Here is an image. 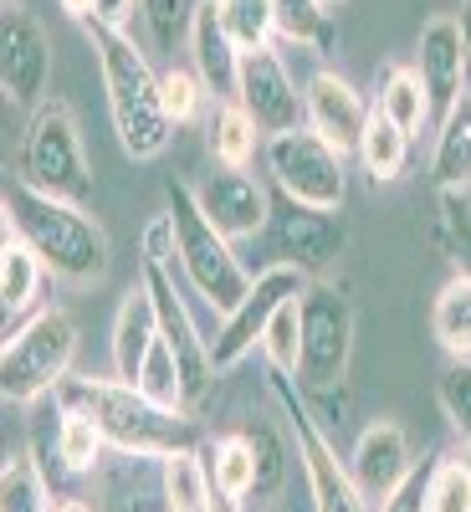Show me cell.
<instances>
[{"mask_svg": "<svg viewBox=\"0 0 471 512\" xmlns=\"http://www.w3.org/2000/svg\"><path fill=\"white\" fill-rule=\"evenodd\" d=\"M57 410H82L98 420V431L108 436L113 451L164 461L180 451H200V425L195 410H169L154 405L139 384L128 379H93V374H67L62 390L52 395Z\"/></svg>", "mask_w": 471, "mask_h": 512, "instance_id": "obj_1", "label": "cell"}, {"mask_svg": "<svg viewBox=\"0 0 471 512\" xmlns=\"http://www.w3.org/2000/svg\"><path fill=\"white\" fill-rule=\"evenodd\" d=\"M6 210V231H16L47 267L57 282L72 287H93L108 272V231L82 210L77 200H57V195H41L26 180H16L0 200Z\"/></svg>", "mask_w": 471, "mask_h": 512, "instance_id": "obj_2", "label": "cell"}, {"mask_svg": "<svg viewBox=\"0 0 471 512\" xmlns=\"http://www.w3.org/2000/svg\"><path fill=\"white\" fill-rule=\"evenodd\" d=\"M82 36L93 41L108 113H113V134H118L123 154L128 159H159L169 149V139H175V123H169L164 93H159V72L149 67V57L134 47L128 31L82 21Z\"/></svg>", "mask_w": 471, "mask_h": 512, "instance_id": "obj_3", "label": "cell"}, {"mask_svg": "<svg viewBox=\"0 0 471 512\" xmlns=\"http://www.w3.org/2000/svg\"><path fill=\"white\" fill-rule=\"evenodd\" d=\"M175 262H180V251H175V221H169V210H164V216H154L149 231H144L139 282H144L149 297H154L159 333H164V344L175 349L180 374H185V405L195 410V405L210 395L216 364H210V338H200V328H195V318H190V308H185V297H180V287H175Z\"/></svg>", "mask_w": 471, "mask_h": 512, "instance_id": "obj_4", "label": "cell"}, {"mask_svg": "<svg viewBox=\"0 0 471 512\" xmlns=\"http://www.w3.org/2000/svg\"><path fill=\"white\" fill-rule=\"evenodd\" d=\"M169 221H175V251H180V272L195 287V297L210 313H231L241 297L251 292V272L241 267V256L231 251V236L210 226V216L195 200V185L169 180Z\"/></svg>", "mask_w": 471, "mask_h": 512, "instance_id": "obj_5", "label": "cell"}, {"mask_svg": "<svg viewBox=\"0 0 471 512\" xmlns=\"http://www.w3.org/2000/svg\"><path fill=\"white\" fill-rule=\"evenodd\" d=\"M77 359V323L67 308H36L16 333H6L0 354V395L11 405H36L41 395H57Z\"/></svg>", "mask_w": 471, "mask_h": 512, "instance_id": "obj_6", "label": "cell"}, {"mask_svg": "<svg viewBox=\"0 0 471 512\" xmlns=\"http://www.w3.org/2000/svg\"><path fill=\"white\" fill-rule=\"evenodd\" d=\"M21 180L41 195H57V200H88L93 190V169L88 154H82V134H77V113L52 98L41 103L26 123V139H21Z\"/></svg>", "mask_w": 471, "mask_h": 512, "instance_id": "obj_7", "label": "cell"}, {"mask_svg": "<svg viewBox=\"0 0 471 512\" xmlns=\"http://www.w3.org/2000/svg\"><path fill=\"white\" fill-rule=\"evenodd\" d=\"M267 384H272V400L282 405V420H287V431H292V441H297V466H303V477H308L313 512H374L369 497L359 492L354 472H349V461H338V451H333L328 436L318 431L308 400L297 395V379L272 369Z\"/></svg>", "mask_w": 471, "mask_h": 512, "instance_id": "obj_8", "label": "cell"}, {"mask_svg": "<svg viewBox=\"0 0 471 512\" xmlns=\"http://www.w3.org/2000/svg\"><path fill=\"white\" fill-rule=\"evenodd\" d=\"M272 185L292 200V205H313V210H344L349 200V169L344 154L333 144H323L313 128H292V134L267 139L262 149Z\"/></svg>", "mask_w": 471, "mask_h": 512, "instance_id": "obj_9", "label": "cell"}, {"mask_svg": "<svg viewBox=\"0 0 471 512\" xmlns=\"http://www.w3.org/2000/svg\"><path fill=\"white\" fill-rule=\"evenodd\" d=\"M354 359V308L349 297L328 287V282H308L303 292V364H297V384L313 395L344 384Z\"/></svg>", "mask_w": 471, "mask_h": 512, "instance_id": "obj_10", "label": "cell"}, {"mask_svg": "<svg viewBox=\"0 0 471 512\" xmlns=\"http://www.w3.org/2000/svg\"><path fill=\"white\" fill-rule=\"evenodd\" d=\"M308 282L313 277H303V272L287 267V262H272V267L256 272L251 292L241 297L231 313H221V328H216V338H210V364H216V374L236 369L251 349H262L267 323L277 318V308L287 303V297H303Z\"/></svg>", "mask_w": 471, "mask_h": 512, "instance_id": "obj_11", "label": "cell"}, {"mask_svg": "<svg viewBox=\"0 0 471 512\" xmlns=\"http://www.w3.org/2000/svg\"><path fill=\"white\" fill-rule=\"evenodd\" d=\"M52 82V36L21 0H6L0 11V93L11 108H41V93Z\"/></svg>", "mask_w": 471, "mask_h": 512, "instance_id": "obj_12", "label": "cell"}, {"mask_svg": "<svg viewBox=\"0 0 471 512\" xmlns=\"http://www.w3.org/2000/svg\"><path fill=\"white\" fill-rule=\"evenodd\" d=\"M236 103L251 113V123L262 128V139L292 134V128H308V98L292 82L287 62L272 47H256L241 57V88Z\"/></svg>", "mask_w": 471, "mask_h": 512, "instance_id": "obj_13", "label": "cell"}, {"mask_svg": "<svg viewBox=\"0 0 471 512\" xmlns=\"http://www.w3.org/2000/svg\"><path fill=\"white\" fill-rule=\"evenodd\" d=\"M272 246H277V262L323 282V272L344 256L349 231H344V221H338V210H313V205L287 200L282 216L272 210Z\"/></svg>", "mask_w": 471, "mask_h": 512, "instance_id": "obj_14", "label": "cell"}, {"mask_svg": "<svg viewBox=\"0 0 471 512\" xmlns=\"http://www.w3.org/2000/svg\"><path fill=\"white\" fill-rule=\"evenodd\" d=\"M195 200L210 216V226H216L221 236H231V241H246V236L272 226V195H267V185L256 180L251 169H221L216 164L195 185Z\"/></svg>", "mask_w": 471, "mask_h": 512, "instance_id": "obj_15", "label": "cell"}, {"mask_svg": "<svg viewBox=\"0 0 471 512\" xmlns=\"http://www.w3.org/2000/svg\"><path fill=\"white\" fill-rule=\"evenodd\" d=\"M303 98H308V128L333 144L338 154H359V139H364V128H369V103L364 93L354 88L349 77H338L333 67H318L308 82H303Z\"/></svg>", "mask_w": 471, "mask_h": 512, "instance_id": "obj_16", "label": "cell"}, {"mask_svg": "<svg viewBox=\"0 0 471 512\" xmlns=\"http://www.w3.org/2000/svg\"><path fill=\"white\" fill-rule=\"evenodd\" d=\"M415 67L431 103L446 113L451 103L466 98V82H471V52H466V36H461V16H431L420 26V47H415Z\"/></svg>", "mask_w": 471, "mask_h": 512, "instance_id": "obj_17", "label": "cell"}, {"mask_svg": "<svg viewBox=\"0 0 471 512\" xmlns=\"http://www.w3.org/2000/svg\"><path fill=\"white\" fill-rule=\"evenodd\" d=\"M349 472L359 482V492L369 502H379L384 492H395L410 477V436L400 420H369L354 451H349Z\"/></svg>", "mask_w": 471, "mask_h": 512, "instance_id": "obj_18", "label": "cell"}, {"mask_svg": "<svg viewBox=\"0 0 471 512\" xmlns=\"http://www.w3.org/2000/svg\"><path fill=\"white\" fill-rule=\"evenodd\" d=\"M190 62H195V77L205 82V93L216 103H236V88H241V47L231 41V31L221 26V11L216 0H200V11L190 21Z\"/></svg>", "mask_w": 471, "mask_h": 512, "instance_id": "obj_19", "label": "cell"}, {"mask_svg": "<svg viewBox=\"0 0 471 512\" xmlns=\"http://www.w3.org/2000/svg\"><path fill=\"white\" fill-rule=\"evenodd\" d=\"M159 313H154V297L144 282L128 287V297L118 303V318H113V379H128L139 384L144 364H149V349L159 344Z\"/></svg>", "mask_w": 471, "mask_h": 512, "instance_id": "obj_20", "label": "cell"}, {"mask_svg": "<svg viewBox=\"0 0 471 512\" xmlns=\"http://www.w3.org/2000/svg\"><path fill=\"white\" fill-rule=\"evenodd\" d=\"M431 180L441 190H466L471 185V93L441 113L436 144H431Z\"/></svg>", "mask_w": 471, "mask_h": 512, "instance_id": "obj_21", "label": "cell"}, {"mask_svg": "<svg viewBox=\"0 0 471 512\" xmlns=\"http://www.w3.org/2000/svg\"><path fill=\"white\" fill-rule=\"evenodd\" d=\"M390 123H400L405 134L415 139L425 123H431V113H436V103H431V93H425V82H420V67H410V62H395V67H384V82H379V103H374Z\"/></svg>", "mask_w": 471, "mask_h": 512, "instance_id": "obj_22", "label": "cell"}, {"mask_svg": "<svg viewBox=\"0 0 471 512\" xmlns=\"http://www.w3.org/2000/svg\"><path fill=\"white\" fill-rule=\"evenodd\" d=\"M41 277H47L41 256L16 231H6V241H0V308H6V318H21L26 308H36Z\"/></svg>", "mask_w": 471, "mask_h": 512, "instance_id": "obj_23", "label": "cell"}, {"mask_svg": "<svg viewBox=\"0 0 471 512\" xmlns=\"http://www.w3.org/2000/svg\"><path fill=\"white\" fill-rule=\"evenodd\" d=\"M205 134H210V159H216L221 169H251L256 149H267L262 128L251 123V113L241 103H216Z\"/></svg>", "mask_w": 471, "mask_h": 512, "instance_id": "obj_24", "label": "cell"}, {"mask_svg": "<svg viewBox=\"0 0 471 512\" xmlns=\"http://www.w3.org/2000/svg\"><path fill=\"white\" fill-rule=\"evenodd\" d=\"M277 36L303 52L328 57L338 47V21L328 0H277Z\"/></svg>", "mask_w": 471, "mask_h": 512, "instance_id": "obj_25", "label": "cell"}, {"mask_svg": "<svg viewBox=\"0 0 471 512\" xmlns=\"http://www.w3.org/2000/svg\"><path fill=\"white\" fill-rule=\"evenodd\" d=\"M200 456H205V466H210V482H216V492L241 497V502L256 497V451H251L246 431L200 441Z\"/></svg>", "mask_w": 471, "mask_h": 512, "instance_id": "obj_26", "label": "cell"}, {"mask_svg": "<svg viewBox=\"0 0 471 512\" xmlns=\"http://www.w3.org/2000/svg\"><path fill=\"white\" fill-rule=\"evenodd\" d=\"M359 164H364V175L374 185H390L405 175V164H410V134L400 123H390L379 108L369 113V128H364V139H359Z\"/></svg>", "mask_w": 471, "mask_h": 512, "instance_id": "obj_27", "label": "cell"}, {"mask_svg": "<svg viewBox=\"0 0 471 512\" xmlns=\"http://www.w3.org/2000/svg\"><path fill=\"white\" fill-rule=\"evenodd\" d=\"M431 333H436V344H441L451 359H471V277L451 272V282L436 292Z\"/></svg>", "mask_w": 471, "mask_h": 512, "instance_id": "obj_28", "label": "cell"}, {"mask_svg": "<svg viewBox=\"0 0 471 512\" xmlns=\"http://www.w3.org/2000/svg\"><path fill=\"white\" fill-rule=\"evenodd\" d=\"M52 446H57L62 472L88 477L93 466L103 461L108 436L98 431V420H93V415H82V410H57V436H52Z\"/></svg>", "mask_w": 471, "mask_h": 512, "instance_id": "obj_29", "label": "cell"}, {"mask_svg": "<svg viewBox=\"0 0 471 512\" xmlns=\"http://www.w3.org/2000/svg\"><path fill=\"white\" fill-rule=\"evenodd\" d=\"M210 466L200 451H180V456H164V507L169 512H210Z\"/></svg>", "mask_w": 471, "mask_h": 512, "instance_id": "obj_30", "label": "cell"}, {"mask_svg": "<svg viewBox=\"0 0 471 512\" xmlns=\"http://www.w3.org/2000/svg\"><path fill=\"white\" fill-rule=\"evenodd\" d=\"M216 11H221V26L231 31V41L241 52L272 47V36H277V0H216Z\"/></svg>", "mask_w": 471, "mask_h": 512, "instance_id": "obj_31", "label": "cell"}, {"mask_svg": "<svg viewBox=\"0 0 471 512\" xmlns=\"http://www.w3.org/2000/svg\"><path fill=\"white\" fill-rule=\"evenodd\" d=\"M262 354H267V369L297 379V364H303V297H287L277 308V318L267 323V338H262Z\"/></svg>", "mask_w": 471, "mask_h": 512, "instance_id": "obj_32", "label": "cell"}, {"mask_svg": "<svg viewBox=\"0 0 471 512\" xmlns=\"http://www.w3.org/2000/svg\"><path fill=\"white\" fill-rule=\"evenodd\" d=\"M0 512H52L47 477L36 472L31 456H11L0 472Z\"/></svg>", "mask_w": 471, "mask_h": 512, "instance_id": "obj_33", "label": "cell"}, {"mask_svg": "<svg viewBox=\"0 0 471 512\" xmlns=\"http://www.w3.org/2000/svg\"><path fill=\"white\" fill-rule=\"evenodd\" d=\"M425 507L431 512H471V461L441 456L425 482Z\"/></svg>", "mask_w": 471, "mask_h": 512, "instance_id": "obj_34", "label": "cell"}, {"mask_svg": "<svg viewBox=\"0 0 471 512\" xmlns=\"http://www.w3.org/2000/svg\"><path fill=\"white\" fill-rule=\"evenodd\" d=\"M139 390H144L154 405L190 410V405H185V374H180V359H175V349H169L164 338L149 349V364H144V374H139Z\"/></svg>", "mask_w": 471, "mask_h": 512, "instance_id": "obj_35", "label": "cell"}, {"mask_svg": "<svg viewBox=\"0 0 471 512\" xmlns=\"http://www.w3.org/2000/svg\"><path fill=\"white\" fill-rule=\"evenodd\" d=\"M436 400H441V415L451 420V431L471 446V359H451L441 384H436Z\"/></svg>", "mask_w": 471, "mask_h": 512, "instance_id": "obj_36", "label": "cell"}, {"mask_svg": "<svg viewBox=\"0 0 471 512\" xmlns=\"http://www.w3.org/2000/svg\"><path fill=\"white\" fill-rule=\"evenodd\" d=\"M441 231L446 251L461 277H471V195L466 190H441Z\"/></svg>", "mask_w": 471, "mask_h": 512, "instance_id": "obj_37", "label": "cell"}, {"mask_svg": "<svg viewBox=\"0 0 471 512\" xmlns=\"http://www.w3.org/2000/svg\"><path fill=\"white\" fill-rule=\"evenodd\" d=\"M144 6V21H149V36L159 52H175V41L190 36V21L200 11V0H139Z\"/></svg>", "mask_w": 471, "mask_h": 512, "instance_id": "obj_38", "label": "cell"}, {"mask_svg": "<svg viewBox=\"0 0 471 512\" xmlns=\"http://www.w3.org/2000/svg\"><path fill=\"white\" fill-rule=\"evenodd\" d=\"M246 441L256 451V497H272L287 477V451H282L272 425H246Z\"/></svg>", "mask_w": 471, "mask_h": 512, "instance_id": "obj_39", "label": "cell"}, {"mask_svg": "<svg viewBox=\"0 0 471 512\" xmlns=\"http://www.w3.org/2000/svg\"><path fill=\"white\" fill-rule=\"evenodd\" d=\"M159 93H164L169 123H190L205 103V82L195 72H185V67H169V72H159Z\"/></svg>", "mask_w": 471, "mask_h": 512, "instance_id": "obj_40", "label": "cell"}, {"mask_svg": "<svg viewBox=\"0 0 471 512\" xmlns=\"http://www.w3.org/2000/svg\"><path fill=\"white\" fill-rule=\"evenodd\" d=\"M425 482H431V466H410V477L395 492H384L374 502V512H431L425 507Z\"/></svg>", "mask_w": 471, "mask_h": 512, "instance_id": "obj_41", "label": "cell"}, {"mask_svg": "<svg viewBox=\"0 0 471 512\" xmlns=\"http://www.w3.org/2000/svg\"><path fill=\"white\" fill-rule=\"evenodd\" d=\"M134 11H144L139 0H98V6H93V21H98V26H113V31H128Z\"/></svg>", "mask_w": 471, "mask_h": 512, "instance_id": "obj_42", "label": "cell"}, {"mask_svg": "<svg viewBox=\"0 0 471 512\" xmlns=\"http://www.w3.org/2000/svg\"><path fill=\"white\" fill-rule=\"evenodd\" d=\"M57 6H62V11L82 26V21H93V6H98V0H57Z\"/></svg>", "mask_w": 471, "mask_h": 512, "instance_id": "obj_43", "label": "cell"}, {"mask_svg": "<svg viewBox=\"0 0 471 512\" xmlns=\"http://www.w3.org/2000/svg\"><path fill=\"white\" fill-rule=\"evenodd\" d=\"M210 512H246L241 497H226V492H210Z\"/></svg>", "mask_w": 471, "mask_h": 512, "instance_id": "obj_44", "label": "cell"}, {"mask_svg": "<svg viewBox=\"0 0 471 512\" xmlns=\"http://www.w3.org/2000/svg\"><path fill=\"white\" fill-rule=\"evenodd\" d=\"M52 512H93V507L82 502V497H57V502H52Z\"/></svg>", "mask_w": 471, "mask_h": 512, "instance_id": "obj_45", "label": "cell"}, {"mask_svg": "<svg viewBox=\"0 0 471 512\" xmlns=\"http://www.w3.org/2000/svg\"><path fill=\"white\" fill-rule=\"evenodd\" d=\"M461 36H466V52H471V0L461 6Z\"/></svg>", "mask_w": 471, "mask_h": 512, "instance_id": "obj_46", "label": "cell"}, {"mask_svg": "<svg viewBox=\"0 0 471 512\" xmlns=\"http://www.w3.org/2000/svg\"><path fill=\"white\" fill-rule=\"evenodd\" d=\"M328 6H344V0H328Z\"/></svg>", "mask_w": 471, "mask_h": 512, "instance_id": "obj_47", "label": "cell"}]
</instances>
